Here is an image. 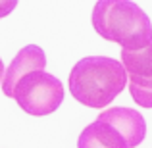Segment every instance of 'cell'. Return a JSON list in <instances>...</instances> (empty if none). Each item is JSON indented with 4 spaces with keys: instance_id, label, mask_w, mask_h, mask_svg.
Instances as JSON below:
<instances>
[{
    "instance_id": "7",
    "label": "cell",
    "mask_w": 152,
    "mask_h": 148,
    "mask_svg": "<svg viewBox=\"0 0 152 148\" xmlns=\"http://www.w3.org/2000/svg\"><path fill=\"white\" fill-rule=\"evenodd\" d=\"M77 148H129V144L115 127L96 119L81 131Z\"/></svg>"
},
{
    "instance_id": "4",
    "label": "cell",
    "mask_w": 152,
    "mask_h": 148,
    "mask_svg": "<svg viewBox=\"0 0 152 148\" xmlns=\"http://www.w3.org/2000/svg\"><path fill=\"white\" fill-rule=\"evenodd\" d=\"M131 98L141 108L152 110V44L141 50H121Z\"/></svg>"
},
{
    "instance_id": "9",
    "label": "cell",
    "mask_w": 152,
    "mask_h": 148,
    "mask_svg": "<svg viewBox=\"0 0 152 148\" xmlns=\"http://www.w3.org/2000/svg\"><path fill=\"white\" fill-rule=\"evenodd\" d=\"M4 75H6L4 73V63H2V60H0V83L4 81Z\"/></svg>"
},
{
    "instance_id": "3",
    "label": "cell",
    "mask_w": 152,
    "mask_h": 148,
    "mask_svg": "<svg viewBox=\"0 0 152 148\" xmlns=\"http://www.w3.org/2000/svg\"><path fill=\"white\" fill-rule=\"evenodd\" d=\"M64 85L58 77L46 71L29 73L18 83L14 98L25 114L31 115H48L54 114L64 102Z\"/></svg>"
},
{
    "instance_id": "2",
    "label": "cell",
    "mask_w": 152,
    "mask_h": 148,
    "mask_svg": "<svg viewBox=\"0 0 152 148\" xmlns=\"http://www.w3.org/2000/svg\"><path fill=\"white\" fill-rule=\"evenodd\" d=\"M91 21L102 39L118 42L121 50H141L152 44L148 15L129 0H98Z\"/></svg>"
},
{
    "instance_id": "5",
    "label": "cell",
    "mask_w": 152,
    "mask_h": 148,
    "mask_svg": "<svg viewBox=\"0 0 152 148\" xmlns=\"http://www.w3.org/2000/svg\"><path fill=\"white\" fill-rule=\"evenodd\" d=\"M45 66H46V56L41 46L37 44L23 46L6 69V75H4V81H2V93L8 98H14V90L18 87V83L29 73L45 71Z\"/></svg>"
},
{
    "instance_id": "6",
    "label": "cell",
    "mask_w": 152,
    "mask_h": 148,
    "mask_svg": "<svg viewBox=\"0 0 152 148\" xmlns=\"http://www.w3.org/2000/svg\"><path fill=\"white\" fill-rule=\"evenodd\" d=\"M98 121H104L108 125L115 127L119 133L123 135V139L127 141L129 148L139 146L146 137V123L145 117L133 108H125V106H118V108H108L102 110L98 115Z\"/></svg>"
},
{
    "instance_id": "8",
    "label": "cell",
    "mask_w": 152,
    "mask_h": 148,
    "mask_svg": "<svg viewBox=\"0 0 152 148\" xmlns=\"http://www.w3.org/2000/svg\"><path fill=\"white\" fill-rule=\"evenodd\" d=\"M15 6H18L15 0H10V2H2L0 0V17H6L12 10H15Z\"/></svg>"
},
{
    "instance_id": "1",
    "label": "cell",
    "mask_w": 152,
    "mask_h": 148,
    "mask_svg": "<svg viewBox=\"0 0 152 148\" xmlns=\"http://www.w3.org/2000/svg\"><path fill=\"white\" fill-rule=\"evenodd\" d=\"M127 71L121 62L106 56L79 60L69 73V93L87 108H108L127 85Z\"/></svg>"
}]
</instances>
